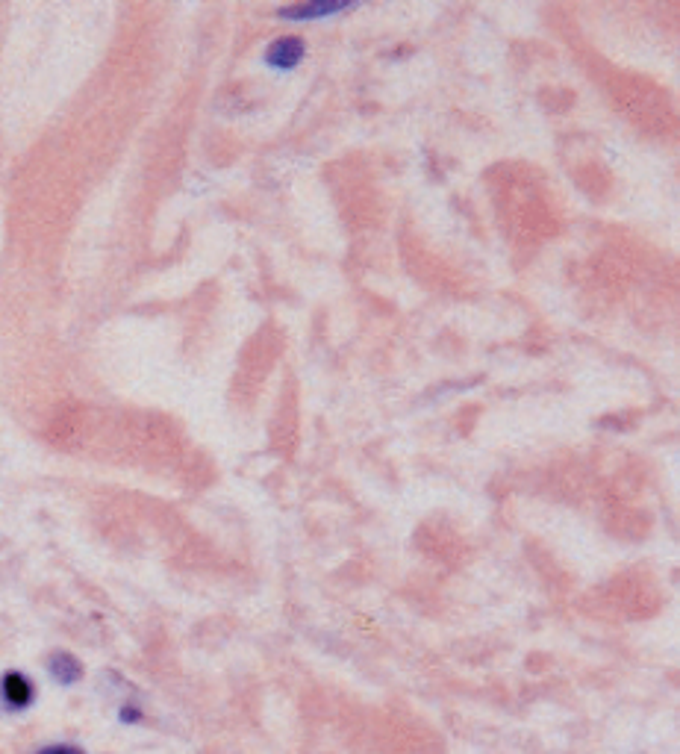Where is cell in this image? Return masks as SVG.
I'll return each mask as SVG.
<instances>
[{
    "label": "cell",
    "instance_id": "obj_1",
    "mask_svg": "<svg viewBox=\"0 0 680 754\" xmlns=\"http://www.w3.org/2000/svg\"><path fill=\"white\" fill-rule=\"evenodd\" d=\"M0 696H3V704H9L12 710H24L27 704H33L36 690L21 672H6L0 681Z\"/></svg>",
    "mask_w": 680,
    "mask_h": 754
},
{
    "label": "cell",
    "instance_id": "obj_2",
    "mask_svg": "<svg viewBox=\"0 0 680 754\" xmlns=\"http://www.w3.org/2000/svg\"><path fill=\"white\" fill-rule=\"evenodd\" d=\"M48 669H51V675L59 681V684H74V681H80V675H83V666H80V660L74 657V654H68V651H56L51 654V660H48Z\"/></svg>",
    "mask_w": 680,
    "mask_h": 754
},
{
    "label": "cell",
    "instance_id": "obj_3",
    "mask_svg": "<svg viewBox=\"0 0 680 754\" xmlns=\"http://www.w3.org/2000/svg\"><path fill=\"white\" fill-rule=\"evenodd\" d=\"M301 42L298 39H283L277 45H271V54H268V62H274L277 68H292L298 59H301Z\"/></svg>",
    "mask_w": 680,
    "mask_h": 754
},
{
    "label": "cell",
    "instance_id": "obj_4",
    "mask_svg": "<svg viewBox=\"0 0 680 754\" xmlns=\"http://www.w3.org/2000/svg\"><path fill=\"white\" fill-rule=\"evenodd\" d=\"M339 6H321V3H315V6H307V9H286V15H292V18H307V15H327V12H336Z\"/></svg>",
    "mask_w": 680,
    "mask_h": 754
},
{
    "label": "cell",
    "instance_id": "obj_5",
    "mask_svg": "<svg viewBox=\"0 0 680 754\" xmlns=\"http://www.w3.org/2000/svg\"><path fill=\"white\" fill-rule=\"evenodd\" d=\"M39 754H83L77 746H48V749H42Z\"/></svg>",
    "mask_w": 680,
    "mask_h": 754
},
{
    "label": "cell",
    "instance_id": "obj_6",
    "mask_svg": "<svg viewBox=\"0 0 680 754\" xmlns=\"http://www.w3.org/2000/svg\"><path fill=\"white\" fill-rule=\"evenodd\" d=\"M121 719H124V722H139V710H130V707H127V710H121Z\"/></svg>",
    "mask_w": 680,
    "mask_h": 754
}]
</instances>
